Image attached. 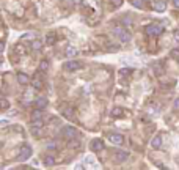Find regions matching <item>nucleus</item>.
I'll return each instance as SVG.
<instances>
[{"label": "nucleus", "instance_id": "obj_1", "mask_svg": "<svg viewBox=\"0 0 179 170\" xmlns=\"http://www.w3.org/2000/svg\"><path fill=\"white\" fill-rule=\"evenodd\" d=\"M113 35L123 42L130 41V33L127 32L126 29H123V27H113Z\"/></svg>", "mask_w": 179, "mask_h": 170}, {"label": "nucleus", "instance_id": "obj_2", "mask_svg": "<svg viewBox=\"0 0 179 170\" xmlns=\"http://www.w3.org/2000/svg\"><path fill=\"white\" fill-rule=\"evenodd\" d=\"M32 154H33V150H32V146L30 145H22V148H21V151H19L17 154V161H27V159H30L32 157Z\"/></svg>", "mask_w": 179, "mask_h": 170}, {"label": "nucleus", "instance_id": "obj_3", "mask_svg": "<svg viewBox=\"0 0 179 170\" xmlns=\"http://www.w3.org/2000/svg\"><path fill=\"white\" fill-rule=\"evenodd\" d=\"M83 65H82V61L79 60H69L66 61V63H63V69L68 72H72V71H77V69H80Z\"/></svg>", "mask_w": 179, "mask_h": 170}, {"label": "nucleus", "instance_id": "obj_4", "mask_svg": "<svg viewBox=\"0 0 179 170\" xmlns=\"http://www.w3.org/2000/svg\"><path fill=\"white\" fill-rule=\"evenodd\" d=\"M146 33L149 36H159V35L163 33V27L159 25V24H149L146 27Z\"/></svg>", "mask_w": 179, "mask_h": 170}, {"label": "nucleus", "instance_id": "obj_5", "mask_svg": "<svg viewBox=\"0 0 179 170\" xmlns=\"http://www.w3.org/2000/svg\"><path fill=\"white\" fill-rule=\"evenodd\" d=\"M61 136L68 137V139H76L77 129L74 126H63V128H61Z\"/></svg>", "mask_w": 179, "mask_h": 170}, {"label": "nucleus", "instance_id": "obj_6", "mask_svg": "<svg viewBox=\"0 0 179 170\" xmlns=\"http://www.w3.org/2000/svg\"><path fill=\"white\" fill-rule=\"evenodd\" d=\"M108 140H110L113 145H123V144H124V137H123V134H118V132L110 134V136H108Z\"/></svg>", "mask_w": 179, "mask_h": 170}, {"label": "nucleus", "instance_id": "obj_7", "mask_svg": "<svg viewBox=\"0 0 179 170\" xmlns=\"http://www.w3.org/2000/svg\"><path fill=\"white\" fill-rule=\"evenodd\" d=\"M115 159L118 162H124V161L129 159V153L124 151V150H118V151L115 153Z\"/></svg>", "mask_w": 179, "mask_h": 170}, {"label": "nucleus", "instance_id": "obj_8", "mask_svg": "<svg viewBox=\"0 0 179 170\" xmlns=\"http://www.w3.org/2000/svg\"><path fill=\"white\" fill-rule=\"evenodd\" d=\"M102 148H104V142L101 140V139H94V140H91V150H93V151H101Z\"/></svg>", "mask_w": 179, "mask_h": 170}, {"label": "nucleus", "instance_id": "obj_9", "mask_svg": "<svg viewBox=\"0 0 179 170\" xmlns=\"http://www.w3.org/2000/svg\"><path fill=\"white\" fill-rule=\"evenodd\" d=\"M17 82L21 84V85H27V84L30 82V79H28V76H27L25 72L19 71V72H17Z\"/></svg>", "mask_w": 179, "mask_h": 170}, {"label": "nucleus", "instance_id": "obj_10", "mask_svg": "<svg viewBox=\"0 0 179 170\" xmlns=\"http://www.w3.org/2000/svg\"><path fill=\"white\" fill-rule=\"evenodd\" d=\"M65 54H66V57H68V59H74V57L77 55V49L74 47V46H66Z\"/></svg>", "mask_w": 179, "mask_h": 170}, {"label": "nucleus", "instance_id": "obj_11", "mask_svg": "<svg viewBox=\"0 0 179 170\" xmlns=\"http://www.w3.org/2000/svg\"><path fill=\"white\" fill-rule=\"evenodd\" d=\"M153 8L157 13H163L167 10V5H165V2H153Z\"/></svg>", "mask_w": 179, "mask_h": 170}, {"label": "nucleus", "instance_id": "obj_12", "mask_svg": "<svg viewBox=\"0 0 179 170\" xmlns=\"http://www.w3.org/2000/svg\"><path fill=\"white\" fill-rule=\"evenodd\" d=\"M151 146H153L154 150H159V148L162 146V137L159 136V134L153 139V140H151Z\"/></svg>", "mask_w": 179, "mask_h": 170}, {"label": "nucleus", "instance_id": "obj_13", "mask_svg": "<svg viewBox=\"0 0 179 170\" xmlns=\"http://www.w3.org/2000/svg\"><path fill=\"white\" fill-rule=\"evenodd\" d=\"M130 5L134 6V8H138V10H145V6H146V2H145V0H130Z\"/></svg>", "mask_w": 179, "mask_h": 170}, {"label": "nucleus", "instance_id": "obj_14", "mask_svg": "<svg viewBox=\"0 0 179 170\" xmlns=\"http://www.w3.org/2000/svg\"><path fill=\"white\" fill-rule=\"evenodd\" d=\"M123 114H124V110H123V107H113V109L110 110V117H113V118H118V117H123Z\"/></svg>", "mask_w": 179, "mask_h": 170}, {"label": "nucleus", "instance_id": "obj_15", "mask_svg": "<svg viewBox=\"0 0 179 170\" xmlns=\"http://www.w3.org/2000/svg\"><path fill=\"white\" fill-rule=\"evenodd\" d=\"M61 114H63L66 118H71L72 114H74V109L71 106H63V107H61Z\"/></svg>", "mask_w": 179, "mask_h": 170}, {"label": "nucleus", "instance_id": "obj_16", "mask_svg": "<svg viewBox=\"0 0 179 170\" xmlns=\"http://www.w3.org/2000/svg\"><path fill=\"white\" fill-rule=\"evenodd\" d=\"M44 165L46 167H52V165H55V157H53L52 154L44 156Z\"/></svg>", "mask_w": 179, "mask_h": 170}, {"label": "nucleus", "instance_id": "obj_17", "mask_svg": "<svg viewBox=\"0 0 179 170\" xmlns=\"http://www.w3.org/2000/svg\"><path fill=\"white\" fill-rule=\"evenodd\" d=\"M36 104V107H40V109H44L46 106H47V98H44V96H40V98L35 101Z\"/></svg>", "mask_w": 179, "mask_h": 170}, {"label": "nucleus", "instance_id": "obj_18", "mask_svg": "<svg viewBox=\"0 0 179 170\" xmlns=\"http://www.w3.org/2000/svg\"><path fill=\"white\" fill-rule=\"evenodd\" d=\"M42 118V109L36 107L33 112H32V120H41Z\"/></svg>", "mask_w": 179, "mask_h": 170}, {"label": "nucleus", "instance_id": "obj_19", "mask_svg": "<svg viewBox=\"0 0 179 170\" xmlns=\"http://www.w3.org/2000/svg\"><path fill=\"white\" fill-rule=\"evenodd\" d=\"M49 68H50V63L47 60H41L40 61V71L46 72V71H49Z\"/></svg>", "mask_w": 179, "mask_h": 170}, {"label": "nucleus", "instance_id": "obj_20", "mask_svg": "<svg viewBox=\"0 0 179 170\" xmlns=\"http://www.w3.org/2000/svg\"><path fill=\"white\" fill-rule=\"evenodd\" d=\"M32 49L33 51H41L42 49V41L41 40H33L32 41Z\"/></svg>", "mask_w": 179, "mask_h": 170}, {"label": "nucleus", "instance_id": "obj_21", "mask_svg": "<svg viewBox=\"0 0 179 170\" xmlns=\"http://www.w3.org/2000/svg\"><path fill=\"white\" fill-rule=\"evenodd\" d=\"M30 131H32L33 136H41L42 128H41V126H30Z\"/></svg>", "mask_w": 179, "mask_h": 170}, {"label": "nucleus", "instance_id": "obj_22", "mask_svg": "<svg viewBox=\"0 0 179 170\" xmlns=\"http://www.w3.org/2000/svg\"><path fill=\"white\" fill-rule=\"evenodd\" d=\"M46 42H47L49 46H52L53 42H55V35H53V33H47V36H46Z\"/></svg>", "mask_w": 179, "mask_h": 170}, {"label": "nucleus", "instance_id": "obj_23", "mask_svg": "<svg viewBox=\"0 0 179 170\" xmlns=\"http://www.w3.org/2000/svg\"><path fill=\"white\" fill-rule=\"evenodd\" d=\"M32 87H33V90H41V88H42L41 80H40V79H35L33 82H32Z\"/></svg>", "mask_w": 179, "mask_h": 170}, {"label": "nucleus", "instance_id": "obj_24", "mask_svg": "<svg viewBox=\"0 0 179 170\" xmlns=\"http://www.w3.org/2000/svg\"><path fill=\"white\" fill-rule=\"evenodd\" d=\"M46 148H47L49 151H53V150H57V142H55V140H50Z\"/></svg>", "mask_w": 179, "mask_h": 170}, {"label": "nucleus", "instance_id": "obj_25", "mask_svg": "<svg viewBox=\"0 0 179 170\" xmlns=\"http://www.w3.org/2000/svg\"><path fill=\"white\" fill-rule=\"evenodd\" d=\"M130 71H132L130 68H123V69H119V76H121V77L129 76V74H130Z\"/></svg>", "mask_w": 179, "mask_h": 170}, {"label": "nucleus", "instance_id": "obj_26", "mask_svg": "<svg viewBox=\"0 0 179 170\" xmlns=\"http://www.w3.org/2000/svg\"><path fill=\"white\" fill-rule=\"evenodd\" d=\"M0 104H2V109H3V110H6V109L10 107V102L6 101V98H2V99H0Z\"/></svg>", "mask_w": 179, "mask_h": 170}, {"label": "nucleus", "instance_id": "obj_27", "mask_svg": "<svg viewBox=\"0 0 179 170\" xmlns=\"http://www.w3.org/2000/svg\"><path fill=\"white\" fill-rule=\"evenodd\" d=\"M112 5H113L115 8H119V6L123 5V0H112Z\"/></svg>", "mask_w": 179, "mask_h": 170}, {"label": "nucleus", "instance_id": "obj_28", "mask_svg": "<svg viewBox=\"0 0 179 170\" xmlns=\"http://www.w3.org/2000/svg\"><path fill=\"white\" fill-rule=\"evenodd\" d=\"M22 40H35V35L33 33H27V35L22 36Z\"/></svg>", "mask_w": 179, "mask_h": 170}, {"label": "nucleus", "instance_id": "obj_29", "mask_svg": "<svg viewBox=\"0 0 179 170\" xmlns=\"http://www.w3.org/2000/svg\"><path fill=\"white\" fill-rule=\"evenodd\" d=\"M171 57H176L179 60V49H173V51H171Z\"/></svg>", "mask_w": 179, "mask_h": 170}, {"label": "nucleus", "instance_id": "obj_30", "mask_svg": "<svg viewBox=\"0 0 179 170\" xmlns=\"http://www.w3.org/2000/svg\"><path fill=\"white\" fill-rule=\"evenodd\" d=\"M173 107H174V109H179V98H176V101H174Z\"/></svg>", "mask_w": 179, "mask_h": 170}, {"label": "nucleus", "instance_id": "obj_31", "mask_svg": "<svg viewBox=\"0 0 179 170\" xmlns=\"http://www.w3.org/2000/svg\"><path fill=\"white\" fill-rule=\"evenodd\" d=\"M173 5L176 6V8H179V0H173Z\"/></svg>", "mask_w": 179, "mask_h": 170}, {"label": "nucleus", "instance_id": "obj_32", "mask_svg": "<svg viewBox=\"0 0 179 170\" xmlns=\"http://www.w3.org/2000/svg\"><path fill=\"white\" fill-rule=\"evenodd\" d=\"M174 38H176V40L179 41V30H176V32H174Z\"/></svg>", "mask_w": 179, "mask_h": 170}, {"label": "nucleus", "instance_id": "obj_33", "mask_svg": "<svg viewBox=\"0 0 179 170\" xmlns=\"http://www.w3.org/2000/svg\"><path fill=\"white\" fill-rule=\"evenodd\" d=\"M8 125V120H2V126H6Z\"/></svg>", "mask_w": 179, "mask_h": 170}, {"label": "nucleus", "instance_id": "obj_34", "mask_svg": "<svg viewBox=\"0 0 179 170\" xmlns=\"http://www.w3.org/2000/svg\"><path fill=\"white\" fill-rule=\"evenodd\" d=\"M77 2H79V3H82V2H83V0H77Z\"/></svg>", "mask_w": 179, "mask_h": 170}]
</instances>
